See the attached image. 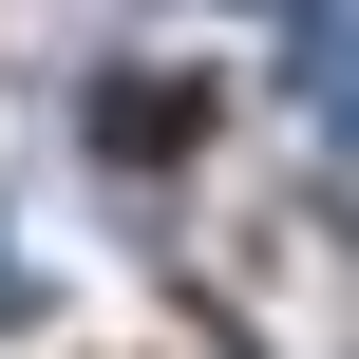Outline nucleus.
I'll return each instance as SVG.
<instances>
[{"mask_svg": "<svg viewBox=\"0 0 359 359\" xmlns=\"http://www.w3.org/2000/svg\"><path fill=\"white\" fill-rule=\"evenodd\" d=\"M19 303H38V284H19V227H0V322H19Z\"/></svg>", "mask_w": 359, "mask_h": 359, "instance_id": "obj_3", "label": "nucleus"}, {"mask_svg": "<svg viewBox=\"0 0 359 359\" xmlns=\"http://www.w3.org/2000/svg\"><path fill=\"white\" fill-rule=\"evenodd\" d=\"M95 133H114L133 170H170V151L208 133V95H189V76H114V95H95Z\"/></svg>", "mask_w": 359, "mask_h": 359, "instance_id": "obj_2", "label": "nucleus"}, {"mask_svg": "<svg viewBox=\"0 0 359 359\" xmlns=\"http://www.w3.org/2000/svg\"><path fill=\"white\" fill-rule=\"evenodd\" d=\"M284 76H303V114H322V151L359 170V0H284Z\"/></svg>", "mask_w": 359, "mask_h": 359, "instance_id": "obj_1", "label": "nucleus"}]
</instances>
